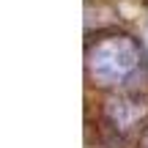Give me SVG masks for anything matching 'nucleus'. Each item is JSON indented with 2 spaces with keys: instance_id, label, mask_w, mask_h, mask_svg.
<instances>
[{
  "instance_id": "nucleus-1",
  "label": "nucleus",
  "mask_w": 148,
  "mask_h": 148,
  "mask_svg": "<svg viewBox=\"0 0 148 148\" xmlns=\"http://www.w3.org/2000/svg\"><path fill=\"white\" fill-rule=\"evenodd\" d=\"M145 148H148V134H145Z\"/></svg>"
}]
</instances>
